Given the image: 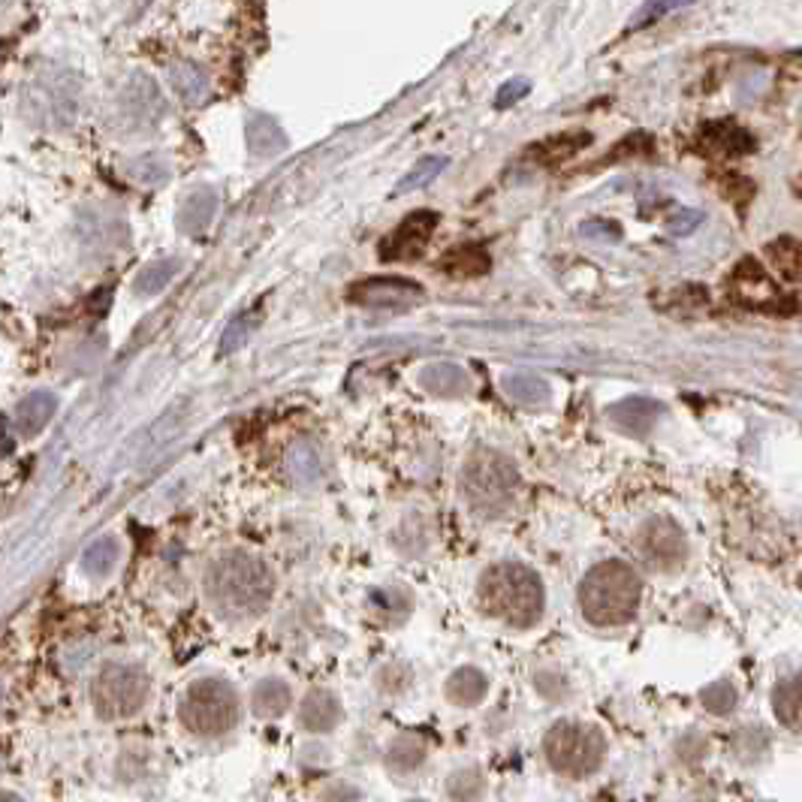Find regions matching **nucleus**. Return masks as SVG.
Masks as SVG:
<instances>
[{
	"mask_svg": "<svg viewBox=\"0 0 802 802\" xmlns=\"http://www.w3.org/2000/svg\"><path fill=\"white\" fill-rule=\"evenodd\" d=\"M208 607L224 621H251L266 612L275 595L268 564L248 549H227L211 559L203 576Z\"/></svg>",
	"mask_w": 802,
	"mask_h": 802,
	"instance_id": "nucleus-1",
	"label": "nucleus"
},
{
	"mask_svg": "<svg viewBox=\"0 0 802 802\" xmlns=\"http://www.w3.org/2000/svg\"><path fill=\"white\" fill-rule=\"evenodd\" d=\"M477 597L486 616L504 621L511 628H519V631L535 628L547 607V592H543L540 576L519 561L492 564L480 576Z\"/></svg>",
	"mask_w": 802,
	"mask_h": 802,
	"instance_id": "nucleus-2",
	"label": "nucleus"
},
{
	"mask_svg": "<svg viewBox=\"0 0 802 802\" xmlns=\"http://www.w3.org/2000/svg\"><path fill=\"white\" fill-rule=\"evenodd\" d=\"M643 580L625 561H600L580 585V609L597 628H619L637 616Z\"/></svg>",
	"mask_w": 802,
	"mask_h": 802,
	"instance_id": "nucleus-3",
	"label": "nucleus"
},
{
	"mask_svg": "<svg viewBox=\"0 0 802 802\" xmlns=\"http://www.w3.org/2000/svg\"><path fill=\"white\" fill-rule=\"evenodd\" d=\"M519 489V468L511 456L477 447L462 468V495L468 507L486 519H499L511 511L513 499Z\"/></svg>",
	"mask_w": 802,
	"mask_h": 802,
	"instance_id": "nucleus-4",
	"label": "nucleus"
},
{
	"mask_svg": "<svg viewBox=\"0 0 802 802\" xmlns=\"http://www.w3.org/2000/svg\"><path fill=\"white\" fill-rule=\"evenodd\" d=\"M543 754L559 776L588 778L607 757V740L600 730L583 721H555L543 740Z\"/></svg>",
	"mask_w": 802,
	"mask_h": 802,
	"instance_id": "nucleus-5",
	"label": "nucleus"
},
{
	"mask_svg": "<svg viewBox=\"0 0 802 802\" xmlns=\"http://www.w3.org/2000/svg\"><path fill=\"white\" fill-rule=\"evenodd\" d=\"M79 76L73 70H43L31 79L22 94V112L27 122L49 130H64L76 122L79 112Z\"/></svg>",
	"mask_w": 802,
	"mask_h": 802,
	"instance_id": "nucleus-6",
	"label": "nucleus"
},
{
	"mask_svg": "<svg viewBox=\"0 0 802 802\" xmlns=\"http://www.w3.org/2000/svg\"><path fill=\"white\" fill-rule=\"evenodd\" d=\"M179 715L196 736H224L239 724V694L224 679H199L184 691Z\"/></svg>",
	"mask_w": 802,
	"mask_h": 802,
	"instance_id": "nucleus-7",
	"label": "nucleus"
},
{
	"mask_svg": "<svg viewBox=\"0 0 802 802\" xmlns=\"http://www.w3.org/2000/svg\"><path fill=\"white\" fill-rule=\"evenodd\" d=\"M148 676L134 664H106L100 667L91 685V703L103 721H124L134 718L148 700Z\"/></svg>",
	"mask_w": 802,
	"mask_h": 802,
	"instance_id": "nucleus-8",
	"label": "nucleus"
},
{
	"mask_svg": "<svg viewBox=\"0 0 802 802\" xmlns=\"http://www.w3.org/2000/svg\"><path fill=\"white\" fill-rule=\"evenodd\" d=\"M115 106L127 130H151L167 115V100L160 94L158 82L146 73H134L124 82Z\"/></svg>",
	"mask_w": 802,
	"mask_h": 802,
	"instance_id": "nucleus-9",
	"label": "nucleus"
},
{
	"mask_svg": "<svg viewBox=\"0 0 802 802\" xmlns=\"http://www.w3.org/2000/svg\"><path fill=\"white\" fill-rule=\"evenodd\" d=\"M643 559L657 568V571H676L688 559V540L681 535V528L667 516H655L640 528L637 535Z\"/></svg>",
	"mask_w": 802,
	"mask_h": 802,
	"instance_id": "nucleus-10",
	"label": "nucleus"
},
{
	"mask_svg": "<svg viewBox=\"0 0 802 802\" xmlns=\"http://www.w3.org/2000/svg\"><path fill=\"white\" fill-rule=\"evenodd\" d=\"M727 290L733 302L752 308V311H778V305H781V293H778L772 275L752 256L742 260L740 266L730 272Z\"/></svg>",
	"mask_w": 802,
	"mask_h": 802,
	"instance_id": "nucleus-11",
	"label": "nucleus"
},
{
	"mask_svg": "<svg viewBox=\"0 0 802 802\" xmlns=\"http://www.w3.org/2000/svg\"><path fill=\"white\" fill-rule=\"evenodd\" d=\"M435 227H438V215H435V211H426V208L411 211V215L401 220L399 227L380 242V260H387V263H404V260L423 256L428 239L435 236Z\"/></svg>",
	"mask_w": 802,
	"mask_h": 802,
	"instance_id": "nucleus-12",
	"label": "nucleus"
},
{
	"mask_svg": "<svg viewBox=\"0 0 802 802\" xmlns=\"http://www.w3.org/2000/svg\"><path fill=\"white\" fill-rule=\"evenodd\" d=\"M423 296V287L416 280L392 278V275H375L359 284H353L347 299L359 308H392V305H404Z\"/></svg>",
	"mask_w": 802,
	"mask_h": 802,
	"instance_id": "nucleus-13",
	"label": "nucleus"
},
{
	"mask_svg": "<svg viewBox=\"0 0 802 802\" xmlns=\"http://www.w3.org/2000/svg\"><path fill=\"white\" fill-rule=\"evenodd\" d=\"M700 148L712 158H742L754 151V136L730 118L703 124L700 130Z\"/></svg>",
	"mask_w": 802,
	"mask_h": 802,
	"instance_id": "nucleus-14",
	"label": "nucleus"
},
{
	"mask_svg": "<svg viewBox=\"0 0 802 802\" xmlns=\"http://www.w3.org/2000/svg\"><path fill=\"white\" fill-rule=\"evenodd\" d=\"M661 401L649 399V396H631V399H621L616 404H609L607 416L625 432H631L637 438H643L652 432L655 420L661 416Z\"/></svg>",
	"mask_w": 802,
	"mask_h": 802,
	"instance_id": "nucleus-15",
	"label": "nucleus"
},
{
	"mask_svg": "<svg viewBox=\"0 0 802 802\" xmlns=\"http://www.w3.org/2000/svg\"><path fill=\"white\" fill-rule=\"evenodd\" d=\"M58 414V396L49 389H37L15 404V428L22 438H37Z\"/></svg>",
	"mask_w": 802,
	"mask_h": 802,
	"instance_id": "nucleus-16",
	"label": "nucleus"
},
{
	"mask_svg": "<svg viewBox=\"0 0 802 802\" xmlns=\"http://www.w3.org/2000/svg\"><path fill=\"white\" fill-rule=\"evenodd\" d=\"M244 139H248V148H251L254 158H278L290 146L287 134L280 130V124L272 115H263V112L248 115V122H244Z\"/></svg>",
	"mask_w": 802,
	"mask_h": 802,
	"instance_id": "nucleus-17",
	"label": "nucleus"
},
{
	"mask_svg": "<svg viewBox=\"0 0 802 802\" xmlns=\"http://www.w3.org/2000/svg\"><path fill=\"white\" fill-rule=\"evenodd\" d=\"M341 721L339 697L326 688H314L305 694L302 709H299V724L311 733H329Z\"/></svg>",
	"mask_w": 802,
	"mask_h": 802,
	"instance_id": "nucleus-18",
	"label": "nucleus"
},
{
	"mask_svg": "<svg viewBox=\"0 0 802 802\" xmlns=\"http://www.w3.org/2000/svg\"><path fill=\"white\" fill-rule=\"evenodd\" d=\"M218 206L220 199L211 187H196V191H191V194L184 196L182 208H179V230L191 232V236L208 230V224L218 215Z\"/></svg>",
	"mask_w": 802,
	"mask_h": 802,
	"instance_id": "nucleus-19",
	"label": "nucleus"
},
{
	"mask_svg": "<svg viewBox=\"0 0 802 802\" xmlns=\"http://www.w3.org/2000/svg\"><path fill=\"white\" fill-rule=\"evenodd\" d=\"M420 383L426 392L432 396H444V399H452V396H465L471 389V377L465 371L462 365L456 363H435L423 368L420 375Z\"/></svg>",
	"mask_w": 802,
	"mask_h": 802,
	"instance_id": "nucleus-20",
	"label": "nucleus"
},
{
	"mask_svg": "<svg viewBox=\"0 0 802 802\" xmlns=\"http://www.w3.org/2000/svg\"><path fill=\"white\" fill-rule=\"evenodd\" d=\"M438 268L444 275H452V278H480L492 268V260H489L486 248L465 244V248H452V251L440 256Z\"/></svg>",
	"mask_w": 802,
	"mask_h": 802,
	"instance_id": "nucleus-21",
	"label": "nucleus"
},
{
	"mask_svg": "<svg viewBox=\"0 0 802 802\" xmlns=\"http://www.w3.org/2000/svg\"><path fill=\"white\" fill-rule=\"evenodd\" d=\"M170 82L172 91L187 103V106H199L211 91L208 73L203 67H196L194 61H179L170 67Z\"/></svg>",
	"mask_w": 802,
	"mask_h": 802,
	"instance_id": "nucleus-22",
	"label": "nucleus"
},
{
	"mask_svg": "<svg viewBox=\"0 0 802 802\" xmlns=\"http://www.w3.org/2000/svg\"><path fill=\"white\" fill-rule=\"evenodd\" d=\"M772 712L784 727L802 733V673L778 681L772 691Z\"/></svg>",
	"mask_w": 802,
	"mask_h": 802,
	"instance_id": "nucleus-23",
	"label": "nucleus"
},
{
	"mask_svg": "<svg viewBox=\"0 0 802 802\" xmlns=\"http://www.w3.org/2000/svg\"><path fill=\"white\" fill-rule=\"evenodd\" d=\"M486 691H489L486 676H483L477 667L456 669L450 676V681H447V697H450L456 706H465V709L483 703Z\"/></svg>",
	"mask_w": 802,
	"mask_h": 802,
	"instance_id": "nucleus-24",
	"label": "nucleus"
},
{
	"mask_svg": "<svg viewBox=\"0 0 802 802\" xmlns=\"http://www.w3.org/2000/svg\"><path fill=\"white\" fill-rule=\"evenodd\" d=\"M287 471L299 483V486H311L323 474V462H320V452L311 440H299L293 444L287 452Z\"/></svg>",
	"mask_w": 802,
	"mask_h": 802,
	"instance_id": "nucleus-25",
	"label": "nucleus"
},
{
	"mask_svg": "<svg viewBox=\"0 0 802 802\" xmlns=\"http://www.w3.org/2000/svg\"><path fill=\"white\" fill-rule=\"evenodd\" d=\"M254 712L260 718H280L287 709H290V685L280 679H266L260 681L254 688Z\"/></svg>",
	"mask_w": 802,
	"mask_h": 802,
	"instance_id": "nucleus-26",
	"label": "nucleus"
},
{
	"mask_svg": "<svg viewBox=\"0 0 802 802\" xmlns=\"http://www.w3.org/2000/svg\"><path fill=\"white\" fill-rule=\"evenodd\" d=\"M182 272V260H158V263H148L142 272H139V278L134 280V293L136 296H158L160 290H167L172 284V278Z\"/></svg>",
	"mask_w": 802,
	"mask_h": 802,
	"instance_id": "nucleus-27",
	"label": "nucleus"
},
{
	"mask_svg": "<svg viewBox=\"0 0 802 802\" xmlns=\"http://www.w3.org/2000/svg\"><path fill=\"white\" fill-rule=\"evenodd\" d=\"M501 389L511 396L513 401H523V404H543L552 396V389L543 377L528 375V371H516L501 380Z\"/></svg>",
	"mask_w": 802,
	"mask_h": 802,
	"instance_id": "nucleus-28",
	"label": "nucleus"
},
{
	"mask_svg": "<svg viewBox=\"0 0 802 802\" xmlns=\"http://www.w3.org/2000/svg\"><path fill=\"white\" fill-rule=\"evenodd\" d=\"M423 760H426V742L416 740V736H399L387 748V766L392 772H401V776L420 769Z\"/></svg>",
	"mask_w": 802,
	"mask_h": 802,
	"instance_id": "nucleus-29",
	"label": "nucleus"
},
{
	"mask_svg": "<svg viewBox=\"0 0 802 802\" xmlns=\"http://www.w3.org/2000/svg\"><path fill=\"white\" fill-rule=\"evenodd\" d=\"M118 559H122L118 540L103 537V540H98V543H91V547L85 549V555H82V571H85L91 580H106V576L115 571Z\"/></svg>",
	"mask_w": 802,
	"mask_h": 802,
	"instance_id": "nucleus-30",
	"label": "nucleus"
},
{
	"mask_svg": "<svg viewBox=\"0 0 802 802\" xmlns=\"http://www.w3.org/2000/svg\"><path fill=\"white\" fill-rule=\"evenodd\" d=\"M769 251V260H772V266H776L778 275H784V278H800L802 275V242L800 239H776V242L766 248Z\"/></svg>",
	"mask_w": 802,
	"mask_h": 802,
	"instance_id": "nucleus-31",
	"label": "nucleus"
},
{
	"mask_svg": "<svg viewBox=\"0 0 802 802\" xmlns=\"http://www.w3.org/2000/svg\"><path fill=\"white\" fill-rule=\"evenodd\" d=\"M368 600H371L375 612L387 625H401V621L408 619V612H411V597L404 595L401 588H377V592H371Z\"/></svg>",
	"mask_w": 802,
	"mask_h": 802,
	"instance_id": "nucleus-32",
	"label": "nucleus"
},
{
	"mask_svg": "<svg viewBox=\"0 0 802 802\" xmlns=\"http://www.w3.org/2000/svg\"><path fill=\"white\" fill-rule=\"evenodd\" d=\"M588 142H592V136L588 134L555 136V139H549V142H540L531 154L543 160V163H555V160H564L571 158V154H576V151L588 146Z\"/></svg>",
	"mask_w": 802,
	"mask_h": 802,
	"instance_id": "nucleus-33",
	"label": "nucleus"
},
{
	"mask_svg": "<svg viewBox=\"0 0 802 802\" xmlns=\"http://www.w3.org/2000/svg\"><path fill=\"white\" fill-rule=\"evenodd\" d=\"M444 170H447V158H423L414 170H408V175L396 184V194L420 191V187H426V184L435 182Z\"/></svg>",
	"mask_w": 802,
	"mask_h": 802,
	"instance_id": "nucleus-34",
	"label": "nucleus"
},
{
	"mask_svg": "<svg viewBox=\"0 0 802 802\" xmlns=\"http://www.w3.org/2000/svg\"><path fill=\"white\" fill-rule=\"evenodd\" d=\"M127 172H130L134 182L146 184V187H158V184L170 179V167H167V160L160 158V154H142V158L130 160Z\"/></svg>",
	"mask_w": 802,
	"mask_h": 802,
	"instance_id": "nucleus-35",
	"label": "nucleus"
},
{
	"mask_svg": "<svg viewBox=\"0 0 802 802\" xmlns=\"http://www.w3.org/2000/svg\"><path fill=\"white\" fill-rule=\"evenodd\" d=\"M256 320H260V311H248V314L236 317L230 323V329L224 332V339H220V351L224 353H232L236 347H242L244 341L251 339V332L256 329Z\"/></svg>",
	"mask_w": 802,
	"mask_h": 802,
	"instance_id": "nucleus-36",
	"label": "nucleus"
},
{
	"mask_svg": "<svg viewBox=\"0 0 802 802\" xmlns=\"http://www.w3.org/2000/svg\"><path fill=\"white\" fill-rule=\"evenodd\" d=\"M700 700L709 712H715V715H727L730 709L736 706V691H733V685L727 681H718V685H709L700 691Z\"/></svg>",
	"mask_w": 802,
	"mask_h": 802,
	"instance_id": "nucleus-37",
	"label": "nucleus"
},
{
	"mask_svg": "<svg viewBox=\"0 0 802 802\" xmlns=\"http://www.w3.org/2000/svg\"><path fill=\"white\" fill-rule=\"evenodd\" d=\"M697 0H652V3H645L643 10L637 13L631 27H645L649 22H657L661 15L673 13V10H685V7H691Z\"/></svg>",
	"mask_w": 802,
	"mask_h": 802,
	"instance_id": "nucleus-38",
	"label": "nucleus"
},
{
	"mask_svg": "<svg viewBox=\"0 0 802 802\" xmlns=\"http://www.w3.org/2000/svg\"><path fill=\"white\" fill-rule=\"evenodd\" d=\"M480 790H483V776L477 769H465L450 778V797L456 800H474L480 797Z\"/></svg>",
	"mask_w": 802,
	"mask_h": 802,
	"instance_id": "nucleus-39",
	"label": "nucleus"
},
{
	"mask_svg": "<svg viewBox=\"0 0 802 802\" xmlns=\"http://www.w3.org/2000/svg\"><path fill=\"white\" fill-rule=\"evenodd\" d=\"M525 94H528V82H525V79H511V82L501 85L499 98H495V106H499V110H511L513 103H519Z\"/></svg>",
	"mask_w": 802,
	"mask_h": 802,
	"instance_id": "nucleus-40",
	"label": "nucleus"
},
{
	"mask_svg": "<svg viewBox=\"0 0 802 802\" xmlns=\"http://www.w3.org/2000/svg\"><path fill=\"white\" fill-rule=\"evenodd\" d=\"M697 224H700V215H697V211H681L679 218L669 220V230L681 232V236H685V232H691Z\"/></svg>",
	"mask_w": 802,
	"mask_h": 802,
	"instance_id": "nucleus-41",
	"label": "nucleus"
},
{
	"mask_svg": "<svg viewBox=\"0 0 802 802\" xmlns=\"http://www.w3.org/2000/svg\"><path fill=\"white\" fill-rule=\"evenodd\" d=\"M323 800H359V790L329 788V790H323Z\"/></svg>",
	"mask_w": 802,
	"mask_h": 802,
	"instance_id": "nucleus-42",
	"label": "nucleus"
}]
</instances>
